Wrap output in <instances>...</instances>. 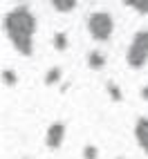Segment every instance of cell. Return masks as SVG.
I'll return each mask as SVG.
<instances>
[{
  "label": "cell",
  "mask_w": 148,
  "mask_h": 159,
  "mask_svg": "<svg viewBox=\"0 0 148 159\" xmlns=\"http://www.w3.org/2000/svg\"><path fill=\"white\" fill-rule=\"evenodd\" d=\"M2 29L14 49L23 56L34 54V34H36V16L27 5H20L2 18Z\"/></svg>",
  "instance_id": "1"
},
{
  "label": "cell",
  "mask_w": 148,
  "mask_h": 159,
  "mask_svg": "<svg viewBox=\"0 0 148 159\" xmlns=\"http://www.w3.org/2000/svg\"><path fill=\"white\" fill-rule=\"evenodd\" d=\"M126 63L132 70H139L148 63V29H139L132 36L128 52H126Z\"/></svg>",
  "instance_id": "2"
},
{
  "label": "cell",
  "mask_w": 148,
  "mask_h": 159,
  "mask_svg": "<svg viewBox=\"0 0 148 159\" xmlns=\"http://www.w3.org/2000/svg\"><path fill=\"white\" fill-rule=\"evenodd\" d=\"M88 31L94 40H99V43H105V40H110L112 31H114V20L108 11H94L88 16Z\"/></svg>",
  "instance_id": "3"
},
{
  "label": "cell",
  "mask_w": 148,
  "mask_h": 159,
  "mask_svg": "<svg viewBox=\"0 0 148 159\" xmlns=\"http://www.w3.org/2000/svg\"><path fill=\"white\" fill-rule=\"evenodd\" d=\"M63 139H65V123H61V121L52 123L45 132V146L49 150H58L63 146Z\"/></svg>",
  "instance_id": "4"
},
{
  "label": "cell",
  "mask_w": 148,
  "mask_h": 159,
  "mask_svg": "<svg viewBox=\"0 0 148 159\" xmlns=\"http://www.w3.org/2000/svg\"><path fill=\"white\" fill-rule=\"evenodd\" d=\"M135 139L139 143V148L148 155V116H139L135 123Z\"/></svg>",
  "instance_id": "5"
},
{
  "label": "cell",
  "mask_w": 148,
  "mask_h": 159,
  "mask_svg": "<svg viewBox=\"0 0 148 159\" xmlns=\"http://www.w3.org/2000/svg\"><path fill=\"white\" fill-rule=\"evenodd\" d=\"M88 67L90 70H103L105 67V56L101 52H90L88 54Z\"/></svg>",
  "instance_id": "6"
},
{
  "label": "cell",
  "mask_w": 148,
  "mask_h": 159,
  "mask_svg": "<svg viewBox=\"0 0 148 159\" xmlns=\"http://www.w3.org/2000/svg\"><path fill=\"white\" fill-rule=\"evenodd\" d=\"M123 5L130 7V9H135V11L141 14V16H148V0H126Z\"/></svg>",
  "instance_id": "7"
},
{
  "label": "cell",
  "mask_w": 148,
  "mask_h": 159,
  "mask_svg": "<svg viewBox=\"0 0 148 159\" xmlns=\"http://www.w3.org/2000/svg\"><path fill=\"white\" fill-rule=\"evenodd\" d=\"M52 7H54L56 11L67 14L72 9H76V0H52Z\"/></svg>",
  "instance_id": "8"
},
{
  "label": "cell",
  "mask_w": 148,
  "mask_h": 159,
  "mask_svg": "<svg viewBox=\"0 0 148 159\" xmlns=\"http://www.w3.org/2000/svg\"><path fill=\"white\" fill-rule=\"evenodd\" d=\"M61 79H63L61 67H49V70H47V74H45V85H56Z\"/></svg>",
  "instance_id": "9"
},
{
  "label": "cell",
  "mask_w": 148,
  "mask_h": 159,
  "mask_svg": "<svg viewBox=\"0 0 148 159\" xmlns=\"http://www.w3.org/2000/svg\"><path fill=\"white\" fill-rule=\"evenodd\" d=\"M52 45H54V49H58V52H65V49H67V34H65V31H58V34H54V38H52Z\"/></svg>",
  "instance_id": "10"
},
{
  "label": "cell",
  "mask_w": 148,
  "mask_h": 159,
  "mask_svg": "<svg viewBox=\"0 0 148 159\" xmlns=\"http://www.w3.org/2000/svg\"><path fill=\"white\" fill-rule=\"evenodd\" d=\"M108 97L114 101V103H121L123 101V94H121V90H119V85H117V83H108Z\"/></svg>",
  "instance_id": "11"
},
{
  "label": "cell",
  "mask_w": 148,
  "mask_h": 159,
  "mask_svg": "<svg viewBox=\"0 0 148 159\" xmlns=\"http://www.w3.org/2000/svg\"><path fill=\"white\" fill-rule=\"evenodd\" d=\"M2 83H5V85H9V88H14L16 83H18V76H16L12 70H2Z\"/></svg>",
  "instance_id": "12"
},
{
  "label": "cell",
  "mask_w": 148,
  "mask_h": 159,
  "mask_svg": "<svg viewBox=\"0 0 148 159\" xmlns=\"http://www.w3.org/2000/svg\"><path fill=\"white\" fill-rule=\"evenodd\" d=\"M99 157V148L97 146H86V148H83V159H97Z\"/></svg>",
  "instance_id": "13"
},
{
  "label": "cell",
  "mask_w": 148,
  "mask_h": 159,
  "mask_svg": "<svg viewBox=\"0 0 148 159\" xmlns=\"http://www.w3.org/2000/svg\"><path fill=\"white\" fill-rule=\"evenodd\" d=\"M141 99H144V101H148V85H146V88H141Z\"/></svg>",
  "instance_id": "14"
}]
</instances>
